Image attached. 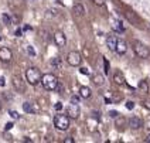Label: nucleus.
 <instances>
[{
	"label": "nucleus",
	"instance_id": "20e7f679",
	"mask_svg": "<svg viewBox=\"0 0 150 143\" xmlns=\"http://www.w3.org/2000/svg\"><path fill=\"white\" fill-rule=\"evenodd\" d=\"M133 51H134V54H136L139 58L146 59V58H149L150 57L149 48H147V47H146L143 42H140V41H134L133 42Z\"/></svg>",
	"mask_w": 150,
	"mask_h": 143
},
{
	"label": "nucleus",
	"instance_id": "0eeeda50",
	"mask_svg": "<svg viewBox=\"0 0 150 143\" xmlns=\"http://www.w3.org/2000/svg\"><path fill=\"white\" fill-rule=\"evenodd\" d=\"M13 86H14V89H16L17 92H20V93L25 92V84L20 76H17V75L13 76Z\"/></svg>",
	"mask_w": 150,
	"mask_h": 143
},
{
	"label": "nucleus",
	"instance_id": "473e14b6",
	"mask_svg": "<svg viewBox=\"0 0 150 143\" xmlns=\"http://www.w3.org/2000/svg\"><path fill=\"white\" fill-rule=\"evenodd\" d=\"M81 96V95H79ZM79 96H76V95H74V96H71V102H75V103H79Z\"/></svg>",
	"mask_w": 150,
	"mask_h": 143
},
{
	"label": "nucleus",
	"instance_id": "58836bf2",
	"mask_svg": "<svg viewBox=\"0 0 150 143\" xmlns=\"http://www.w3.org/2000/svg\"><path fill=\"white\" fill-rule=\"evenodd\" d=\"M0 109H1V103H0Z\"/></svg>",
	"mask_w": 150,
	"mask_h": 143
},
{
	"label": "nucleus",
	"instance_id": "e433bc0d",
	"mask_svg": "<svg viewBox=\"0 0 150 143\" xmlns=\"http://www.w3.org/2000/svg\"><path fill=\"white\" fill-rule=\"evenodd\" d=\"M55 109H57V110L62 109V103H61V102H57V103H55Z\"/></svg>",
	"mask_w": 150,
	"mask_h": 143
},
{
	"label": "nucleus",
	"instance_id": "c85d7f7f",
	"mask_svg": "<svg viewBox=\"0 0 150 143\" xmlns=\"http://www.w3.org/2000/svg\"><path fill=\"white\" fill-rule=\"evenodd\" d=\"M109 116H110V118H113V119H116L117 116H119V113H117L116 110H109Z\"/></svg>",
	"mask_w": 150,
	"mask_h": 143
},
{
	"label": "nucleus",
	"instance_id": "6e6552de",
	"mask_svg": "<svg viewBox=\"0 0 150 143\" xmlns=\"http://www.w3.org/2000/svg\"><path fill=\"white\" fill-rule=\"evenodd\" d=\"M23 110L25 113H38L40 108H38V103H35V102H24L23 103Z\"/></svg>",
	"mask_w": 150,
	"mask_h": 143
},
{
	"label": "nucleus",
	"instance_id": "dca6fc26",
	"mask_svg": "<svg viewBox=\"0 0 150 143\" xmlns=\"http://www.w3.org/2000/svg\"><path fill=\"white\" fill-rule=\"evenodd\" d=\"M112 28L116 33H125V27L122 25V23L119 20H112Z\"/></svg>",
	"mask_w": 150,
	"mask_h": 143
},
{
	"label": "nucleus",
	"instance_id": "a878e982",
	"mask_svg": "<svg viewBox=\"0 0 150 143\" xmlns=\"http://www.w3.org/2000/svg\"><path fill=\"white\" fill-rule=\"evenodd\" d=\"M79 72L83 74V75H89V69H88L86 67H81L79 68Z\"/></svg>",
	"mask_w": 150,
	"mask_h": 143
},
{
	"label": "nucleus",
	"instance_id": "ea45409f",
	"mask_svg": "<svg viewBox=\"0 0 150 143\" xmlns=\"http://www.w3.org/2000/svg\"><path fill=\"white\" fill-rule=\"evenodd\" d=\"M0 41H1V37H0Z\"/></svg>",
	"mask_w": 150,
	"mask_h": 143
},
{
	"label": "nucleus",
	"instance_id": "a19ab883",
	"mask_svg": "<svg viewBox=\"0 0 150 143\" xmlns=\"http://www.w3.org/2000/svg\"><path fill=\"white\" fill-rule=\"evenodd\" d=\"M18 1H21V0H18Z\"/></svg>",
	"mask_w": 150,
	"mask_h": 143
},
{
	"label": "nucleus",
	"instance_id": "f03ea898",
	"mask_svg": "<svg viewBox=\"0 0 150 143\" xmlns=\"http://www.w3.org/2000/svg\"><path fill=\"white\" fill-rule=\"evenodd\" d=\"M41 84L47 91H55L59 84V81L54 74H44L41 78Z\"/></svg>",
	"mask_w": 150,
	"mask_h": 143
},
{
	"label": "nucleus",
	"instance_id": "423d86ee",
	"mask_svg": "<svg viewBox=\"0 0 150 143\" xmlns=\"http://www.w3.org/2000/svg\"><path fill=\"white\" fill-rule=\"evenodd\" d=\"M79 112H81V109H79L78 103H75V102H71V103L67 106V109H65V113H67L71 119L78 118V116H79Z\"/></svg>",
	"mask_w": 150,
	"mask_h": 143
},
{
	"label": "nucleus",
	"instance_id": "cd10ccee",
	"mask_svg": "<svg viewBox=\"0 0 150 143\" xmlns=\"http://www.w3.org/2000/svg\"><path fill=\"white\" fill-rule=\"evenodd\" d=\"M126 108H127L129 110H132L134 108V102L133 101H127L126 102Z\"/></svg>",
	"mask_w": 150,
	"mask_h": 143
},
{
	"label": "nucleus",
	"instance_id": "72a5a7b5",
	"mask_svg": "<svg viewBox=\"0 0 150 143\" xmlns=\"http://www.w3.org/2000/svg\"><path fill=\"white\" fill-rule=\"evenodd\" d=\"M14 34H16V37H21V35H23V30H21V28H17Z\"/></svg>",
	"mask_w": 150,
	"mask_h": 143
},
{
	"label": "nucleus",
	"instance_id": "b1692460",
	"mask_svg": "<svg viewBox=\"0 0 150 143\" xmlns=\"http://www.w3.org/2000/svg\"><path fill=\"white\" fill-rule=\"evenodd\" d=\"M103 67H105V69H103V71H105V74L108 75L109 74V62H108V59L106 58H103Z\"/></svg>",
	"mask_w": 150,
	"mask_h": 143
},
{
	"label": "nucleus",
	"instance_id": "4be33fe9",
	"mask_svg": "<svg viewBox=\"0 0 150 143\" xmlns=\"http://www.w3.org/2000/svg\"><path fill=\"white\" fill-rule=\"evenodd\" d=\"M1 18H3V23L6 25H10L11 24V18H10V16L8 14H6V13H3V16H1Z\"/></svg>",
	"mask_w": 150,
	"mask_h": 143
},
{
	"label": "nucleus",
	"instance_id": "9d476101",
	"mask_svg": "<svg viewBox=\"0 0 150 143\" xmlns=\"http://www.w3.org/2000/svg\"><path fill=\"white\" fill-rule=\"evenodd\" d=\"M54 42L57 44V47H64L67 44V38H65V34L62 31H55L54 33Z\"/></svg>",
	"mask_w": 150,
	"mask_h": 143
},
{
	"label": "nucleus",
	"instance_id": "c9c22d12",
	"mask_svg": "<svg viewBox=\"0 0 150 143\" xmlns=\"http://www.w3.org/2000/svg\"><path fill=\"white\" fill-rule=\"evenodd\" d=\"M6 85V79H4V76H0V86L3 88Z\"/></svg>",
	"mask_w": 150,
	"mask_h": 143
},
{
	"label": "nucleus",
	"instance_id": "4468645a",
	"mask_svg": "<svg viewBox=\"0 0 150 143\" xmlns=\"http://www.w3.org/2000/svg\"><path fill=\"white\" fill-rule=\"evenodd\" d=\"M106 44H108V48L110 51H115L116 50V44H117V38L115 35H109L106 38Z\"/></svg>",
	"mask_w": 150,
	"mask_h": 143
},
{
	"label": "nucleus",
	"instance_id": "ddd939ff",
	"mask_svg": "<svg viewBox=\"0 0 150 143\" xmlns=\"http://www.w3.org/2000/svg\"><path fill=\"white\" fill-rule=\"evenodd\" d=\"M116 54L119 55H123L126 54V51H127V45H126V42L123 40H117V44H116Z\"/></svg>",
	"mask_w": 150,
	"mask_h": 143
},
{
	"label": "nucleus",
	"instance_id": "7ed1b4c3",
	"mask_svg": "<svg viewBox=\"0 0 150 143\" xmlns=\"http://www.w3.org/2000/svg\"><path fill=\"white\" fill-rule=\"evenodd\" d=\"M54 126L58 130H67L69 127V116L65 115H55L54 116Z\"/></svg>",
	"mask_w": 150,
	"mask_h": 143
},
{
	"label": "nucleus",
	"instance_id": "a211bd4d",
	"mask_svg": "<svg viewBox=\"0 0 150 143\" xmlns=\"http://www.w3.org/2000/svg\"><path fill=\"white\" fill-rule=\"evenodd\" d=\"M74 13L79 17H82L83 14H85V8H83V6L81 3H75L74 4Z\"/></svg>",
	"mask_w": 150,
	"mask_h": 143
},
{
	"label": "nucleus",
	"instance_id": "393cba45",
	"mask_svg": "<svg viewBox=\"0 0 150 143\" xmlns=\"http://www.w3.org/2000/svg\"><path fill=\"white\" fill-rule=\"evenodd\" d=\"M8 113H10V116L13 119H20V115L17 113L16 110H8Z\"/></svg>",
	"mask_w": 150,
	"mask_h": 143
},
{
	"label": "nucleus",
	"instance_id": "f704fd0d",
	"mask_svg": "<svg viewBox=\"0 0 150 143\" xmlns=\"http://www.w3.org/2000/svg\"><path fill=\"white\" fill-rule=\"evenodd\" d=\"M64 143H74V139H72L71 136H68V137L64 139Z\"/></svg>",
	"mask_w": 150,
	"mask_h": 143
},
{
	"label": "nucleus",
	"instance_id": "7c9ffc66",
	"mask_svg": "<svg viewBox=\"0 0 150 143\" xmlns=\"http://www.w3.org/2000/svg\"><path fill=\"white\" fill-rule=\"evenodd\" d=\"M92 1H93V3L96 4V6H103L106 0H92Z\"/></svg>",
	"mask_w": 150,
	"mask_h": 143
},
{
	"label": "nucleus",
	"instance_id": "f257e3e1",
	"mask_svg": "<svg viewBox=\"0 0 150 143\" xmlns=\"http://www.w3.org/2000/svg\"><path fill=\"white\" fill-rule=\"evenodd\" d=\"M41 71L37 67H30L25 69V79L30 85H37L38 82H41Z\"/></svg>",
	"mask_w": 150,
	"mask_h": 143
},
{
	"label": "nucleus",
	"instance_id": "39448f33",
	"mask_svg": "<svg viewBox=\"0 0 150 143\" xmlns=\"http://www.w3.org/2000/svg\"><path fill=\"white\" fill-rule=\"evenodd\" d=\"M67 62L71 67H79L81 62H82V57H81L79 52L71 51V52H68V55H67Z\"/></svg>",
	"mask_w": 150,
	"mask_h": 143
},
{
	"label": "nucleus",
	"instance_id": "6ab92c4d",
	"mask_svg": "<svg viewBox=\"0 0 150 143\" xmlns=\"http://www.w3.org/2000/svg\"><path fill=\"white\" fill-rule=\"evenodd\" d=\"M125 16L127 17V20H129V21H132V23H133L134 25H137V24H139V18H137V17L134 16V13H133V11H126V13H125Z\"/></svg>",
	"mask_w": 150,
	"mask_h": 143
},
{
	"label": "nucleus",
	"instance_id": "c756f323",
	"mask_svg": "<svg viewBox=\"0 0 150 143\" xmlns=\"http://www.w3.org/2000/svg\"><path fill=\"white\" fill-rule=\"evenodd\" d=\"M13 126H14V123H13V122H8V123H6V126H4V130L7 132L10 129H13Z\"/></svg>",
	"mask_w": 150,
	"mask_h": 143
},
{
	"label": "nucleus",
	"instance_id": "1a4fd4ad",
	"mask_svg": "<svg viewBox=\"0 0 150 143\" xmlns=\"http://www.w3.org/2000/svg\"><path fill=\"white\" fill-rule=\"evenodd\" d=\"M13 58V52L10 48L7 47H1L0 48V61H3V62H10Z\"/></svg>",
	"mask_w": 150,
	"mask_h": 143
},
{
	"label": "nucleus",
	"instance_id": "f3484780",
	"mask_svg": "<svg viewBox=\"0 0 150 143\" xmlns=\"http://www.w3.org/2000/svg\"><path fill=\"white\" fill-rule=\"evenodd\" d=\"M79 95H81V98H83V99H88V98H91L92 92L88 86H81L79 88Z\"/></svg>",
	"mask_w": 150,
	"mask_h": 143
},
{
	"label": "nucleus",
	"instance_id": "5701e85b",
	"mask_svg": "<svg viewBox=\"0 0 150 143\" xmlns=\"http://www.w3.org/2000/svg\"><path fill=\"white\" fill-rule=\"evenodd\" d=\"M25 50H27V54H28V55H31V57H35V55H37V54H35V50H34L31 45H27V48H25Z\"/></svg>",
	"mask_w": 150,
	"mask_h": 143
},
{
	"label": "nucleus",
	"instance_id": "412c9836",
	"mask_svg": "<svg viewBox=\"0 0 150 143\" xmlns=\"http://www.w3.org/2000/svg\"><path fill=\"white\" fill-rule=\"evenodd\" d=\"M51 65H52L54 68H57V69H61V67H62L61 59H59V58H54L52 61H51Z\"/></svg>",
	"mask_w": 150,
	"mask_h": 143
},
{
	"label": "nucleus",
	"instance_id": "9b49d317",
	"mask_svg": "<svg viewBox=\"0 0 150 143\" xmlns=\"http://www.w3.org/2000/svg\"><path fill=\"white\" fill-rule=\"evenodd\" d=\"M129 126L133 130H137V129H140L143 126V120L140 118H137V116H133V118L129 119Z\"/></svg>",
	"mask_w": 150,
	"mask_h": 143
},
{
	"label": "nucleus",
	"instance_id": "f8f14e48",
	"mask_svg": "<svg viewBox=\"0 0 150 143\" xmlns=\"http://www.w3.org/2000/svg\"><path fill=\"white\" fill-rule=\"evenodd\" d=\"M92 82L96 85V86H102V85L105 84V76H103V74H100V72L93 74L92 75Z\"/></svg>",
	"mask_w": 150,
	"mask_h": 143
},
{
	"label": "nucleus",
	"instance_id": "2f4dec72",
	"mask_svg": "<svg viewBox=\"0 0 150 143\" xmlns=\"http://www.w3.org/2000/svg\"><path fill=\"white\" fill-rule=\"evenodd\" d=\"M55 91H58V93H62L64 92V85L61 84V82H59L58 84V86H57V89H55Z\"/></svg>",
	"mask_w": 150,
	"mask_h": 143
},
{
	"label": "nucleus",
	"instance_id": "bb28decb",
	"mask_svg": "<svg viewBox=\"0 0 150 143\" xmlns=\"http://www.w3.org/2000/svg\"><path fill=\"white\" fill-rule=\"evenodd\" d=\"M91 116H92V118H93V119H96V120H99V118H100V113H99V112H96V110H92Z\"/></svg>",
	"mask_w": 150,
	"mask_h": 143
},
{
	"label": "nucleus",
	"instance_id": "2eb2a0df",
	"mask_svg": "<svg viewBox=\"0 0 150 143\" xmlns=\"http://www.w3.org/2000/svg\"><path fill=\"white\" fill-rule=\"evenodd\" d=\"M113 81H115V84H117V85H125L126 84L125 76H123V74H122L120 71H115V74H113Z\"/></svg>",
	"mask_w": 150,
	"mask_h": 143
},
{
	"label": "nucleus",
	"instance_id": "4c0bfd02",
	"mask_svg": "<svg viewBox=\"0 0 150 143\" xmlns=\"http://www.w3.org/2000/svg\"><path fill=\"white\" fill-rule=\"evenodd\" d=\"M144 142H146V143H150V133H149V135H147V137L144 139Z\"/></svg>",
	"mask_w": 150,
	"mask_h": 143
},
{
	"label": "nucleus",
	"instance_id": "aec40b11",
	"mask_svg": "<svg viewBox=\"0 0 150 143\" xmlns=\"http://www.w3.org/2000/svg\"><path fill=\"white\" fill-rule=\"evenodd\" d=\"M137 88H139V91L143 93H149V84H147V81H140L139 85H137Z\"/></svg>",
	"mask_w": 150,
	"mask_h": 143
}]
</instances>
